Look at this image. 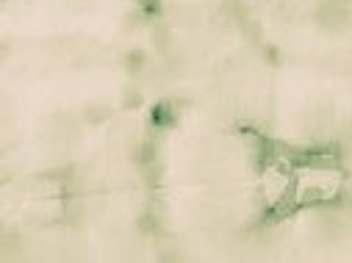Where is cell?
I'll list each match as a JSON object with an SVG mask.
<instances>
[{
	"mask_svg": "<svg viewBox=\"0 0 352 263\" xmlns=\"http://www.w3.org/2000/svg\"><path fill=\"white\" fill-rule=\"evenodd\" d=\"M314 23L319 25V31L341 34L352 25V9L344 0H319V6L314 9Z\"/></svg>",
	"mask_w": 352,
	"mask_h": 263,
	"instance_id": "cell-1",
	"label": "cell"
},
{
	"mask_svg": "<svg viewBox=\"0 0 352 263\" xmlns=\"http://www.w3.org/2000/svg\"><path fill=\"white\" fill-rule=\"evenodd\" d=\"M80 117H83L86 125H100V122H106V119L111 117V108L103 106V103H92V106H86V108L80 111Z\"/></svg>",
	"mask_w": 352,
	"mask_h": 263,
	"instance_id": "cell-2",
	"label": "cell"
},
{
	"mask_svg": "<svg viewBox=\"0 0 352 263\" xmlns=\"http://www.w3.org/2000/svg\"><path fill=\"white\" fill-rule=\"evenodd\" d=\"M144 61H147V56H144L142 50H133V53L125 58V67H128L131 72H142V69H144Z\"/></svg>",
	"mask_w": 352,
	"mask_h": 263,
	"instance_id": "cell-3",
	"label": "cell"
},
{
	"mask_svg": "<svg viewBox=\"0 0 352 263\" xmlns=\"http://www.w3.org/2000/svg\"><path fill=\"white\" fill-rule=\"evenodd\" d=\"M344 3H349V6H352V0H344Z\"/></svg>",
	"mask_w": 352,
	"mask_h": 263,
	"instance_id": "cell-4",
	"label": "cell"
}]
</instances>
